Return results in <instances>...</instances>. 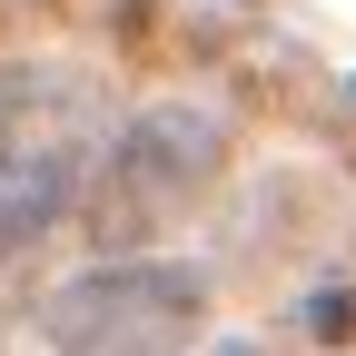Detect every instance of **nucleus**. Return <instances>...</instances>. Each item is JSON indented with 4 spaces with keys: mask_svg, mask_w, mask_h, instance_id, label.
<instances>
[{
    "mask_svg": "<svg viewBox=\"0 0 356 356\" xmlns=\"http://www.w3.org/2000/svg\"><path fill=\"white\" fill-rule=\"evenodd\" d=\"M218 159H228V119L198 99H159L119 129L89 168V238L99 248H149L168 218H188L208 198Z\"/></svg>",
    "mask_w": 356,
    "mask_h": 356,
    "instance_id": "f03ea898",
    "label": "nucleus"
},
{
    "mask_svg": "<svg viewBox=\"0 0 356 356\" xmlns=\"http://www.w3.org/2000/svg\"><path fill=\"white\" fill-rule=\"evenodd\" d=\"M109 149V99L79 60H10L0 70V248L60 228Z\"/></svg>",
    "mask_w": 356,
    "mask_h": 356,
    "instance_id": "f257e3e1",
    "label": "nucleus"
},
{
    "mask_svg": "<svg viewBox=\"0 0 356 356\" xmlns=\"http://www.w3.org/2000/svg\"><path fill=\"white\" fill-rule=\"evenodd\" d=\"M208 307V277L188 257H99L89 277L50 297V346L60 356H178Z\"/></svg>",
    "mask_w": 356,
    "mask_h": 356,
    "instance_id": "7ed1b4c3",
    "label": "nucleus"
},
{
    "mask_svg": "<svg viewBox=\"0 0 356 356\" xmlns=\"http://www.w3.org/2000/svg\"><path fill=\"white\" fill-rule=\"evenodd\" d=\"M218 356H257V346H218Z\"/></svg>",
    "mask_w": 356,
    "mask_h": 356,
    "instance_id": "39448f33",
    "label": "nucleus"
},
{
    "mask_svg": "<svg viewBox=\"0 0 356 356\" xmlns=\"http://www.w3.org/2000/svg\"><path fill=\"white\" fill-rule=\"evenodd\" d=\"M307 337H356V297H346V287L307 297Z\"/></svg>",
    "mask_w": 356,
    "mask_h": 356,
    "instance_id": "20e7f679",
    "label": "nucleus"
}]
</instances>
